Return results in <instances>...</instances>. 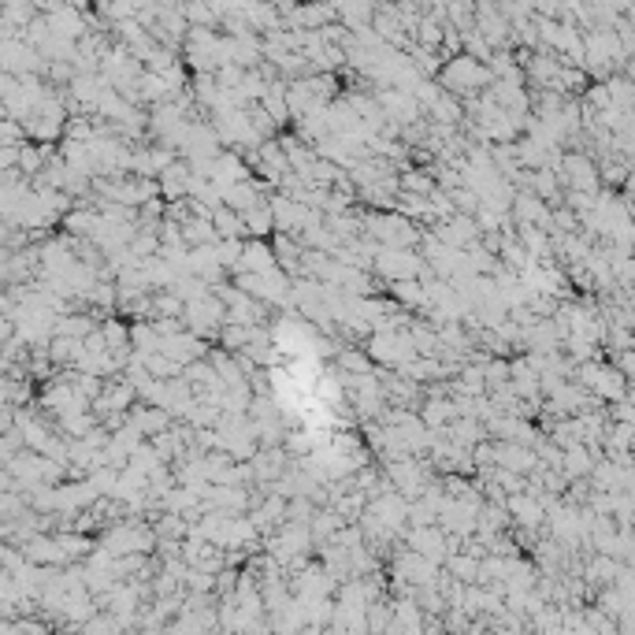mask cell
I'll use <instances>...</instances> for the list:
<instances>
[{
    "mask_svg": "<svg viewBox=\"0 0 635 635\" xmlns=\"http://www.w3.org/2000/svg\"><path fill=\"white\" fill-rule=\"evenodd\" d=\"M624 379H635V349H624V353H617V365H614Z\"/></svg>",
    "mask_w": 635,
    "mask_h": 635,
    "instance_id": "7c38bea8",
    "label": "cell"
},
{
    "mask_svg": "<svg viewBox=\"0 0 635 635\" xmlns=\"http://www.w3.org/2000/svg\"><path fill=\"white\" fill-rule=\"evenodd\" d=\"M365 235L383 249H409L413 253V245H420V231L401 212H368Z\"/></svg>",
    "mask_w": 635,
    "mask_h": 635,
    "instance_id": "6da1fadb",
    "label": "cell"
},
{
    "mask_svg": "<svg viewBox=\"0 0 635 635\" xmlns=\"http://www.w3.org/2000/svg\"><path fill=\"white\" fill-rule=\"evenodd\" d=\"M190 179H193V167H190L186 160H175L157 183H160V193H164V197L186 201V197H190Z\"/></svg>",
    "mask_w": 635,
    "mask_h": 635,
    "instance_id": "8992f818",
    "label": "cell"
},
{
    "mask_svg": "<svg viewBox=\"0 0 635 635\" xmlns=\"http://www.w3.org/2000/svg\"><path fill=\"white\" fill-rule=\"evenodd\" d=\"M510 510H513L524 524H536L539 513H543V510H539V502H536V498H524V494H513V498H510Z\"/></svg>",
    "mask_w": 635,
    "mask_h": 635,
    "instance_id": "8fae6325",
    "label": "cell"
},
{
    "mask_svg": "<svg viewBox=\"0 0 635 635\" xmlns=\"http://www.w3.org/2000/svg\"><path fill=\"white\" fill-rule=\"evenodd\" d=\"M261 201H268V197H264V186L249 183V179L238 183V186H231V190L223 193V205H227V209H235V212H242V216H249L253 209L261 205Z\"/></svg>",
    "mask_w": 635,
    "mask_h": 635,
    "instance_id": "52a82bcc",
    "label": "cell"
},
{
    "mask_svg": "<svg viewBox=\"0 0 635 635\" xmlns=\"http://www.w3.org/2000/svg\"><path fill=\"white\" fill-rule=\"evenodd\" d=\"M134 398H138V390H134L131 379H116V383H108L105 394H100V398L93 401V409H97V413H112V416H119Z\"/></svg>",
    "mask_w": 635,
    "mask_h": 635,
    "instance_id": "5b68a950",
    "label": "cell"
},
{
    "mask_svg": "<svg viewBox=\"0 0 635 635\" xmlns=\"http://www.w3.org/2000/svg\"><path fill=\"white\" fill-rule=\"evenodd\" d=\"M439 79H442V86H446L453 97H468V93L479 90V86H491V82H494V74H491L487 64H479L476 56L457 53V56L442 67Z\"/></svg>",
    "mask_w": 635,
    "mask_h": 635,
    "instance_id": "7a4b0ae2",
    "label": "cell"
},
{
    "mask_svg": "<svg viewBox=\"0 0 635 635\" xmlns=\"http://www.w3.org/2000/svg\"><path fill=\"white\" fill-rule=\"evenodd\" d=\"M212 227H216L219 242H231V238H238V235H249L245 216H242V212H235V209H227V205L212 212Z\"/></svg>",
    "mask_w": 635,
    "mask_h": 635,
    "instance_id": "ba28073f",
    "label": "cell"
},
{
    "mask_svg": "<svg viewBox=\"0 0 635 635\" xmlns=\"http://www.w3.org/2000/svg\"><path fill=\"white\" fill-rule=\"evenodd\" d=\"M372 268L394 287V283H413V279H420L427 261L420 257V253H409V249H383V245H379Z\"/></svg>",
    "mask_w": 635,
    "mask_h": 635,
    "instance_id": "3957f363",
    "label": "cell"
},
{
    "mask_svg": "<svg viewBox=\"0 0 635 635\" xmlns=\"http://www.w3.org/2000/svg\"><path fill=\"white\" fill-rule=\"evenodd\" d=\"M390 294L405 305V309H427V290H424V283H394L390 287Z\"/></svg>",
    "mask_w": 635,
    "mask_h": 635,
    "instance_id": "9c48e42d",
    "label": "cell"
},
{
    "mask_svg": "<svg viewBox=\"0 0 635 635\" xmlns=\"http://www.w3.org/2000/svg\"><path fill=\"white\" fill-rule=\"evenodd\" d=\"M576 379H579L583 387H595V398H605V401H614V405H621L628 398V379L617 368H609V365H598V361L579 365Z\"/></svg>",
    "mask_w": 635,
    "mask_h": 635,
    "instance_id": "277c9868",
    "label": "cell"
},
{
    "mask_svg": "<svg viewBox=\"0 0 635 635\" xmlns=\"http://www.w3.org/2000/svg\"><path fill=\"white\" fill-rule=\"evenodd\" d=\"M245 227H249V235L253 238H264L271 227H275V212H271V201H261L257 209H253L249 216H245Z\"/></svg>",
    "mask_w": 635,
    "mask_h": 635,
    "instance_id": "30bf717a",
    "label": "cell"
}]
</instances>
